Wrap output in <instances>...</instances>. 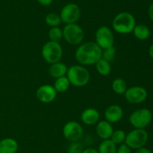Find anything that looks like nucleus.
<instances>
[{
  "label": "nucleus",
  "instance_id": "obj_1",
  "mask_svg": "<svg viewBox=\"0 0 153 153\" xmlns=\"http://www.w3.org/2000/svg\"><path fill=\"white\" fill-rule=\"evenodd\" d=\"M102 50L93 41L81 44L75 52L76 61L83 66L95 64L102 58Z\"/></svg>",
  "mask_w": 153,
  "mask_h": 153
},
{
  "label": "nucleus",
  "instance_id": "obj_2",
  "mask_svg": "<svg viewBox=\"0 0 153 153\" xmlns=\"http://www.w3.org/2000/svg\"><path fill=\"white\" fill-rule=\"evenodd\" d=\"M136 26V20L132 14L128 11L118 13L112 20V28L116 32L127 34L132 32Z\"/></svg>",
  "mask_w": 153,
  "mask_h": 153
},
{
  "label": "nucleus",
  "instance_id": "obj_3",
  "mask_svg": "<svg viewBox=\"0 0 153 153\" xmlns=\"http://www.w3.org/2000/svg\"><path fill=\"white\" fill-rule=\"evenodd\" d=\"M66 76L68 78L70 85L76 87L85 86L91 79L90 72L82 64H74L68 68Z\"/></svg>",
  "mask_w": 153,
  "mask_h": 153
},
{
  "label": "nucleus",
  "instance_id": "obj_4",
  "mask_svg": "<svg viewBox=\"0 0 153 153\" xmlns=\"http://www.w3.org/2000/svg\"><path fill=\"white\" fill-rule=\"evenodd\" d=\"M41 55L44 61L50 64H53L61 60L63 57V48L59 42L49 40L42 46Z\"/></svg>",
  "mask_w": 153,
  "mask_h": 153
},
{
  "label": "nucleus",
  "instance_id": "obj_5",
  "mask_svg": "<svg viewBox=\"0 0 153 153\" xmlns=\"http://www.w3.org/2000/svg\"><path fill=\"white\" fill-rule=\"evenodd\" d=\"M149 140V134L145 129L134 128L126 134L125 143L131 149H137L146 146Z\"/></svg>",
  "mask_w": 153,
  "mask_h": 153
},
{
  "label": "nucleus",
  "instance_id": "obj_6",
  "mask_svg": "<svg viewBox=\"0 0 153 153\" xmlns=\"http://www.w3.org/2000/svg\"><path fill=\"white\" fill-rule=\"evenodd\" d=\"M63 38L71 45H80L85 38L84 30L79 24H66L63 28Z\"/></svg>",
  "mask_w": 153,
  "mask_h": 153
},
{
  "label": "nucleus",
  "instance_id": "obj_7",
  "mask_svg": "<svg viewBox=\"0 0 153 153\" xmlns=\"http://www.w3.org/2000/svg\"><path fill=\"white\" fill-rule=\"evenodd\" d=\"M152 120V113L147 108H140L133 111L128 118L130 124L134 128L145 129Z\"/></svg>",
  "mask_w": 153,
  "mask_h": 153
},
{
  "label": "nucleus",
  "instance_id": "obj_8",
  "mask_svg": "<svg viewBox=\"0 0 153 153\" xmlns=\"http://www.w3.org/2000/svg\"><path fill=\"white\" fill-rule=\"evenodd\" d=\"M82 11L78 4L76 3H68L65 4L60 12L61 22L65 24L76 23L80 19Z\"/></svg>",
  "mask_w": 153,
  "mask_h": 153
},
{
  "label": "nucleus",
  "instance_id": "obj_9",
  "mask_svg": "<svg viewBox=\"0 0 153 153\" xmlns=\"http://www.w3.org/2000/svg\"><path fill=\"white\" fill-rule=\"evenodd\" d=\"M95 43L102 50L106 49L114 46V36L113 32L109 27L106 26H102L97 28L95 34Z\"/></svg>",
  "mask_w": 153,
  "mask_h": 153
},
{
  "label": "nucleus",
  "instance_id": "obj_10",
  "mask_svg": "<svg viewBox=\"0 0 153 153\" xmlns=\"http://www.w3.org/2000/svg\"><path fill=\"white\" fill-rule=\"evenodd\" d=\"M63 135L70 142H77L84 134L82 124L76 121H69L63 127Z\"/></svg>",
  "mask_w": 153,
  "mask_h": 153
},
{
  "label": "nucleus",
  "instance_id": "obj_11",
  "mask_svg": "<svg viewBox=\"0 0 153 153\" xmlns=\"http://www.w3.org/2000/svg\"><path fill=\"white\" fill-rule=\"evenodd\" d=\"M127 101L132 104H138L146 100L148 92L146 88L140 86H134L127 88L124 94Z\"/></svg>",
  "mask_w": 153,
  "mask_h": 153
},
{
  "label": "nucleus",
  "instance_id": "obj_12",
  "mask_svg": "<svg viewBox=\"0 0 153 153\" xmlns=\"http://www.w3.org/2000/svg\"><path fill=\"white\" fill-rule=\"evenodd\" d=\"M57 92L53 86L44 84L38 87L36 91V97L37 100L43 104H49L55 100Z\"/></svg>",
  "mask_w": 153,
  "mask_h": 153
},
{
  "label": "nucleus",
  "instance_id": "obj_13",
  "mask_svg": "<svg viewBox=\"0 0 153 153\" xmlns=\"http://www.w3.org/2000/svg\"><path fill=\"white\" fill-rule=\"evenodd\" d=\"M123 110L120 105L112 104L106 108L104 116L106 121L112 124L120 121L123 117Z\"/></svg>",
  "mask_w": 153,
  "mask_h": 153
},
{
  "label": "nucleus",
  "instance_id": "obj_14",
  "mask_svg": "<svg viewBox=\"0 0 153 153\" xmlns=\"http://www.w3.org/2000/svg\"><path fill=\"white\" fill-rule=\"evenodd\" d=\"M114 131V128L111 123L105 120H101L97 123L96 126V132L100 139L104 140L110 139L112 133Z\"/></svg>",
  "mask_w": 153,
  "mask_h": 153
},
{
  "label": "nucleus",
  "instance_id": "obj_15",
  "mask_svg": "<svg viewBox=\"0 0 153 153\" xmlns=\"http://www.w3.org/2000/svg\"><path fill=\"white\" fill-rule=\"evenodd\" d=\"M100 114L97 109L93 107L86 108L81 114V119L82 122L87 125H94L100 120Z\"/></svg>",
  "mask_w": 153,
  "mask_h": 153
},
{
  "label": "nucleus",
  "instance_id": "obj_16",
  "mask_svg": "<svg viewBox=\"0 0 153 153\" xmlns=\"http://www.w3.org/2000/svg\"><path fill=\"white\" fill-rule=\"evenodd\" d=\"M19 148L17 141L11 137H5L0 140V153H16Z\"/></svg>",
  "mask_w": 153,
  "mask_h": 153
},
{
  "label": "nucleus",
  "instance_id": "obj_17",
  "mask_svg": "<svg viewBox=\"0 0 153 153\" xmlns=\"http://www.w3.org/2000/svg\"><path fill=\"white\" fill-rule=\"evenodd\" d=\"M67 66L60 61L50 64L49 68V74L52 77L58 79L67 75Z\"/></svg>",
  "mask_w": 153,
  "mask_h": 153
},
{
  "label": "nucleus",
  "instance_id": "obj_18",
  "mask_svg": "<svg viewBox=\"0 0 153 153\" xmlns=\"http://www.w3.org/2000/svg\"><path fill=\"white\" fill-rule=\"evenodd\" d=\"M132 33L134 37L138 40H145L149 38L151 32L147 26L143 25V24H138L134 26Z\"/></svg>",
  "mask_w": 153,
  "mask_h": 153
},
{
  "label": "nucleus",
  "instance_id": "obj_19",
  "mask_svg": "<svg viewBox=\"0 0 153 153\" xmlns=\"http://www.w3.org/2000/svg\"><path fill=\"white\" fill-rule=\"evenodd\" d=\"M117 146L111 139L104 140L98 147L99 153H117Z\"/></svg>",
  "mask_w": 153,
  "mask_h": 153
},
{
  "label": "nucleus",
  "instance_id": "obj_20",
  "mask_svg": "<svg viewBox=\"0 0 153 153\" xmlns=\"http://www.w3.org/2000/svg\"><path fill=\"white\" fill-rule=\"evenodd\" d=\"M95 65L96 69H97L98 74L102 75V76H108V75L110 74L111 72V62L103 59V58H100V59L96 63Z\"/></svg>",
  "mask_w": 153,
  "mask_h": 153
},
{
  "label": "nucleus",
  "instance_id": "obj_21",
  "mask_svg": "<svg viewBox=\"0 0 153 153\" xmlns=\"http://www.w3.org/2000/svg\"><path fill=\"white\" fill-rule=\"evenodd\" d=\"M70 82L69 81L67 76H61V77L55 79V83H54V88H55L57 92L62 93L67 91L70 88Z\"/></svg>",
  "mask_w": 153,
  "mask_h": 153
},
{
  "label": "nucleus",
  "instance_id": "obj_22",
  "mask_svg": "<svg viewBox=\"0 0 153 153\" xmlns=\"http://www.w3.org/2000/svg\"><path fill=\"white\" fill-rule=\"evenodd\" d=\"M111 87L113 91L117 94H124L127 88V83L125 80L122 78H116L113 80L111 84Z\"/></svg>",
  "mask_w": 153,
  "mask_h": 153
},
{
  "label": "nucleus",
  "instance_id": "obj_23",
  "mask_svg": "<svg viewBox=\"0 0 153 153\" xmlns=\"http://www.w3.org/2000/svg\"><path fill=\"white\" fill-rule=\"evenodd\" d=\"M45 22L46 25L52 28V27L59 26L62 22L59 14L55 13H49L45 16Z\"/></svg>",
  "mask_w": 153,
  "mask_h": 153
},
{
  "label": "nucleus",
  "instance_id": "obj_24",
  "mask_svg": "<svg viewBox=\"0 0 153 153\" xmlns=\"http://www.w3.org/2000/svg\"><path fill=\"white\" fill-rule=\"evenodd\" d=\"M48 37L49 40L55 42H60L63 38V30L58 26L52 27L49 30Z\"/></svg>",
  "mask_w": 153,
  "mask_h": 153
},
{
  "label": "nucleus",
  "instance_id": "obj_25",
  "mask_svg": "<svg viewBox=\"0 0 153 153\" xmlns=\"http://www.w3.org/2000/svg\"><path fill=\"white\" fill-rule=\"evenodd\" d=\"M126 136V132L122 129H118V130H114L110 139L117 146L125 142Z\"/></svg>",
  "mask_w": 153,
  "mask_h": 153
},
{
  "label": "nucleus",
  "instance_id": "obj_26",
  "mask_svg": "<svg viewBox=\"0 0 153 153\" xmlns=\"http://www.w3.org/2000/svg\"><path fill=\"white\" fill-rule=\"evenodd\" d=\"M116 53L117 51L114 46H110V47L106 48V49H103L102 51V58L111 62L115 58Z\"/></svg>",
  "mask_w": 153,
  "mask_h": 153
},
{
  "label": "nucleus",
  "instance_id": "obj_27",
  "mask_svg": "<svg viewBox=\"0 0 153 153\" xmlns=\"http://www.w3.org/2000/svg\"><path fill=\"white\" fill-rule=\"evenodd\" d=\"M83 150V146L79 141L71 142L67 147V153H82Z\"/></svg>",
  "mask_w": 153,
  "mask_h": 153
},
{
  "label": "nucleus",
  "instance_id": "obj_28",
  "mask_svg": "<svg viewBox=\"0 0 153 153\" xmlns=\"http://www.w3.org/2000/svg\"><path fill=\"white\" fill-rule=\"evenodd\" d=\"M117 153H131V148L124 142L119 145L117 148Z\"/></svg>",
  "mask_w": 153,
  "mask_h": 153
},
{
  "label": "nucleus",
  "instance_id": "obj_29",
  "mask_svg": "<svg viewBox=\"0 0 153 153\" xmlns=\"http://www.w3.org/2000/svg\"><path fill=\"white\" fill-rule=\"evenodd\" d=\"M134 153H152V152L149 148L143 146V147H141V148H137V149H135Z\"/></svg>",
  "mask_w": 153,
  "mask_h": 153
},
{
  "label": "nucleus",
  "instance_id": "obj_30",
  "mask_svg": "<svg viewBox=\"0 0 153 153\" xmlns=\"http://www.w3.org/2000/svg\"><path fill=\"white\" fill-rule=\"evenodd\" d=\"M37 2L43 6H49L52 4L53 0H37Z\"/></svg>",
  "mask_w": 153,
  "mask_h": 153
},
{
  "label": "nucleus",
  "instance_id": "obj_31",
  "mask_svg": "<svg viewBox=\"0 0 153 153\" xmlns=\"http://www.w3.org/2000/svg\"><path fill=\"white\" fill-rule=\"evenodd\" d=\"M148 16L150 20L153 22V2L148 8Z\"/></svg>",
  "mask_w": 153,
  "mask_h": 153
},
{
  "label": "nucleus",
  "instance_id": "obj_32",
  "mask_svg": "<svg viewBox=\"0 0 153 153\" xmlns=\"http://www.w3.org/2000/svg\"><path fill=\"white\" fill-rule=\"evenodd\" d=\"M82 153H99L98 150L94 148H84Z\"/></svg>",
  "mask_w": 153,
  "mask_h": 153
},
{
  "label": "nucleus",
  "instance_id": "obj_33",
  "mask_svg": "<svg viewBox=\"0 0 153 153\" xmlns=\"http://www.w3.org/2000/svg\"><path fill=\"white\" fill-rule=\"evenodd\" d=\"M149 56L153 59V44L149 46Z\"/></svg>",
  "mask_w": 153,
  "mask_h": 153
}]
</instances>
